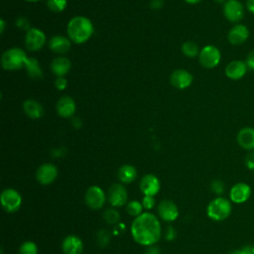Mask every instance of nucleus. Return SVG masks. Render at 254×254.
<instances>
[{"label":"nucleus","instance_id":"1","mask_svg":"<svg viewBox=\"0 0 254 254\" xmlns=\"http://www.w3.org/2000/svg\"><path fill=\"white\" fill-rule=\"evenodd\" d=\"M133 239L145 246H152L161 238V224L156 215L144 212L135 217L131 224Z\"/></svg>","mask_w":254,"mask_h":254},{"label":"nucleus","instance_id":"2","mask_svg":"<svg viewBox=\"0 0 254 254\" xmlns=\"http://www.w3.org/2000/svg\"><path fill=\"white\" fill-rule=\"evenodd\" d=\"M93 25L91 21L84 16H75L67 24L66 32L68 39L74 44H83L93 34Z\"/></svg>","mask_w":254,"mask_h":254},{"label":"nucleus","instance_id":"3","mask_svg":"<svg viewBox=\"0 0 254 254\" xmlns=\"http://www.w3.org/2000/svg\"><path fill=\"white\" fill-rule=\"evenodd\" d=\"M231 211L232 205L230 200L222 196L212 199L206 207V214L213 221H222L226 219Z\"/></svg>","mask_w":254,"mask_h":254},{"label":"nucleus","instance_id":"4","mask_svg":"<svg viewBox=\"0 0 254 254\" xmlns=\"http://www.w3.org/2000/svg\"><path fill=\"white\" fill-rule=\"evenodd\" d=\"M28 57L20 48H11L3 53L1 57V64L4 69L16 70L25 66Z\"/></svg>","mask_w":254,"mask_h":254},{"label":"nucleus","instance_id":"5","mask_svg":"<svg viewBox=\"0 0 254 254\" xmlns=\"http://www.w3.org/2000/svg\"><path fill=\"white\" fill-rule=\"evenodd\" d=\"M221 54L220 51L212 46L208 45L203 47L198 55V62L204 68H213L220 63Z\"/></svg>","mask_w":254,"mask_h":254},{"label":"nucleus","instance_id":"6","mask_svg":"<svg viewBox=\"0 0 254 254\" xmlns=\"http://www.w3.org/2000/svg\"><path fill=\"white\" fill-rule=\"evenodd\" d=\"M1 204L7 212H15L22 203L21 194L14 189H5L1 192Z\"/></svg>","mask_w":254,"mask_h":254},{"label":"nucleus","instance_id":"7","mask_svg":"<svg viewBox=\"0 0 254 254\" xmlns=\"http://www.w3.org/2000/svg\"><path fill=\"white\" fill-rule=\"evenodd\" d=\"M224 17L232 23H238L244 17V7L238 0H227L223 4Z\"/></svg>","mask_w":254,"mask_h":254},{"label":"nucleus","instance_id":"8","mask_svg":"<svg viewBox=\"0 0 254 254\" xmlns=\"http://www.w3.org/2000/svg\"><path fill=\"white\" fill-rule=\"evenodd\" d=\"M251 192V187L248 184L243 182L236 183L229 190V198L234 203H244L250 198Z\"/></svg>","mask_w":254,"mask_h":254},{"label":"nucleus","instance_id":"9","mask_svg":"<svg viewBox=\"0 0 254 254\" xmlns=\"http://www.w3.org/2000/svg\"><path fill=\"white\" fill-rule=\"evenodd\" d=\"M84 199L88 207L92 209H99L103 206L106 197L101 188L97 186H92L89 189H87L84 195Z\"/></svg>","mask_w":254,"mask_h":254},{"label":"nucleus","instance_id":"10","mask_svg":"<svg viewBox=\"0 0 254 254\" xmlns=\"http://www.w3.org/2000/svg\"><path fill=\"white\" fill-rule=\"evenodd\" d=\"M45 43L46 36L41 30L37 28H31L27 31L25 36V45L29 51H39L44 47Z\"/></svg>","mask_w":254,"mask_h":254},{"label":"nucleus","instance_id":"11","mask_svg":"<svg viewBox=\"0 0 254 254\" xmlns=\"http://www.w3.org/2000/svg\"><path fill=\"white\" fill-rule=\"evenodd\" d=\"M58 176V169L54 164L46 163L40 166L36 173L37 181L42 185L52 184Z\"/></svg>","mask_w":254,"mask_h":254},{"label":"nucleus","instance_id":"12","mask_svg":"<svg viewBox=\"0 0 254 254\" xmlns=\"http://www.w3.org/2000/svg\"><path fill=\"white\" fill-rule=\"evenodd\" d=\"M127 190L121 184H114L108 190L107 198L113 206H122L127 201Z\"/></svg>","mask_w":254,"mask_h":254},{"label":"nucleus","instance_id":"13","mask_svg":"<svg viewBox=\"0 0 254 254\" xmlns=\"http://www.w3.org/2000/svg\"><path fill=\"white\" fill-rule=\"evenodd\" d=\"M161 188L159 179L152 174L145 175L140 181V190L144 195H156Z\"/></svg>","mask_w":254,"mask_h":254},{"label":"nucleus","instance_id":"14","mask_svg":"<svg viewBox=\"0 0 254 254\" xmlns=\"http://www.w3.org/2000/svg\"><path fill=\"white\" fill-rule=\"evenodd\" d=\"M192 75L186 69H176L170 76L171 84L178 89H185L189 87L192 82Z\"/></svg>","mask_w":254,"mask_h":254},{"label":"nucleus","instance_id":"15","mask_svg":"<svg viewBox=\"0 0 254 254\" xmlns=\"http://www.w3.org/2000/svg\"><path fill=\"white\" fill-rule=\"evenodd\" d=\"M158 213L159 216L168 222L174 221L179 216V209L175 202L172 200L166 199L162 200L158 205Z\"/></svg>","mask_w":254,"mask_h":254},{"label":"nucleus","instance_id":"16","mask_svg":"<svg viewBox=\"0 0 254 254\" xmlns=\"http://www.w3.org/2000/svg\"><path fill=\"white\" fill-rule=\"evenodd\" d=\"M249 37V30L245 25L237 24L233 26L227 35L228 42L233 46H239L243 44Z\"/></svg>","mask_w":254,"mask_h":254},{"label":"nucleus","instance_id":"17","mask_svg":"<svg viewBox=\"0 0 254 254\" xmlns=\"http://www.w3.org/2000/svg\"><path fill=\"white\" fill-rule=\"evenodd\" d=\"M248 66L245 62L239 61V60H234L230 62L226 67H225V75L233 80H237L242 78L246 72H247Z\"/></svg>","mask_w":254,"mask_h":254},{"label":"nucleus","instance_id":"18","mask_svg":"<svg viewBox=\"0 0 254 254\" xmlns=\"http://www.w3.org/2000/svg\"><path fill=\"white\" fill-rule=\"evenodd\" d=\"M56 109L61 117L70 118L75 112V102L70 96H62L56 104Z\"/></svg>","mask_w":254,"mask_h":254},{"label":"nucleus","instance_id":"19","mask_svg":"<svg viewBox=\"0 0 254 254\" xmlns=\"http://www.w3.org/2000/svg\"><path fill=\"white\" fill-rule=\"evenodd\" d=\"M236 140L242 149L247 151H254V128H242L239 130Z\"/></svg>","mask_w":254,"mask_h":254},{"label":"nucleus","instance_id":"20","mask_svg":"<svg viewBox=\"0 0 254 254\" xmlns=\"http://www.w3.org/2000/svg\"><path fill=\"white\" fill-rule=\"evenodd\" d=\"M62 248L64 254H81L83 250V244L78 236L68 235L64 239Z\"/></svg>","mask_w":254,"mask_h":254},{"label":"nucleus","instance_id":"21","mask_svg":"<svg viewBox=\"0 0 254 254\" xmlns=\"http://www.w3.org/2000/svg\"><path fill=\"white\" fill-rule=\"evenodd\" d=\"M49 48L53 53L65 54L70 49V40L61 35L54 36L49 41Z\"/></svg>","mask_w":254,"mask_h":254},{"label":"nucleus","instance_id":"22","mask_svg":"<svg viewBox=\"0 0 254 254\" xmlns=\"http://www.w3.org/2000/svg\"><path fill=\"white\" fill-rule=\"evenodd\" d=\"M71 67L70 61L64 57H58L52 61L51 69L54 74L58 76L65 75Z\"/></svg>","mask_w":254,"mask_h":254},{"label":"nucleus","instance_id":"23","mask_svg":"<svg viewBox=\"0 0 254 254\" xmlns=\"http://www.w3.org/2000/svg\"><path fill=\"white\" fill-rule=\"evenodd\" d=\"M23 110L26 115L32 119L41 118L44 114V108L42 104L34 99H27L23 103Z\"/></svg>","mask_w":254,"mask_h":254},{"label":"nucleus","instance_id":"24","mask_svg":"<svg viewBox=\"0 0 254 254\" xmlns=\"http://www.w3.org/2000/svg\"><path fill=\"white\" fill-rule=\"evenodd\" d=\"M25 67L31 78L40 79L43 77V69L36 58H28L25 64Z\"/></svg>","mask_w":254,"mask_h":254},{"label":"nucleus","instance_id":"25","mask_svg":"<svg viewBox=\"0 0 254 254\" xmlns=\"http://www.w3.org/2000/svg\"><path fill=\"white\" fill-rule=\"evenodd\" d=\"M137 177L136 168L132 165H123L118 170V179L125 184L132 183Z\"/></svg>","mask_w":254,"mask_h":254},{"label":"nucleus","instance_id":"26","mask_svg":"<svg viewBox=\"0 0 254 254\" xmlns=\"http://www.w3.org/2000/svg\"><path fill=\"white\" fill-rule=\"evenodd\" d=\"M182 52L185 56L189 58H194L199 55V50L197 45L192 41H187L182 45Z\"/></svg>","mask_w":254,"mask_h":254},{"label":"nucleus","instance_id":"27","mask_svg":"<svg viewBox=\"0 0 254 254\" xmlns=\"http://www.w3.org/2000/svg\"><path fill=\"white\" fill-rule=\"evenodd\" d=\"M143 204L137 200H131L127 203L126 206V210L127 212L132 215V216H139L140 214H142V210H143Z\"/></svg>","mask_w":254,"mask_h":254},{"label":"nucleus","instance_id":"28","mask_svg":"<svg viewBox=\"0 0 254 254\" xmlns=\"http://www.w3.org/2000/svg\"><path fill=\"white\" fill-rule=\"evenodd\" d=\"M67 1L66 0H47L48 8L55 13H60L64 11L66 7Z\"/></svg>","mask_w":254,"mask_h":254},{"label":"nucleus","instance_id":"29","mask_svg":"<svg viewBox=\"0 0 254 254\" xmlns=\"http://www.w3.org/2000/svg\"><path fill=\"white\" fill-rule=\"evenodd\" d=\"M103 218L104 220L109 223V224H115L119 221L120 219V215L118 213L117 210H115L114 208H108L104 211L103 214Z\"/></svg>","mask_w":254,"mask_h":254},{"label":"nucleus","instance_id":"30","mask_svg":"<svg viewBox=\"0 0 254 254\" xmlns=\"http://www.w3.org/2000/svg\"><path fill=\"white\" fill-rule=\"evenodd\" d=\"M20 254H38L37 245L32 241L24 242L19 249Z\"/></svg>","mask_w":254,"mask_h":254},{"label":"nucleus","instance_id":"31","mask_svg":"<svg viewBox=\"0 0 254 254\" xmlns=\"http://www.w3.org/2000/svg\"><path fill=\"white\" fill-rule=\"evenodd\" d=\"M210 190L216 194H222L225 190V185L221 180H213L210 183Z\"/></svg>","mask_w":254,"mask_h":254},{"label":"nucleus","instance_id":"32","mask_svg":"<svg viewBox=\"0 0 254 254\" xmlns=\"http://www.w3.org/2000/svg\"><path fill=\"white\" fill-rule=\"evenodd\" d=\"M244 163H245V166H246V168H247L248 170L254 172V151H250V152L245 156Z\"/></svg>","mask_w":254,"mask_h":254},{"label":"nucleus","instance_id":"33","mask_svg":"<svg viewBox=\"0 0 254 254\" xmlns=\"http://www.w3.org/2000/svg\"><path fill=\"white\" fill-rule=\"evenodd\" d=\"M16 26L20 29V30H25V31H28L31 29L30 27V22L27 18H24V17H20L17 19L16 21Z\"/></svg>","mask_w":254,"mask_h":254},{"label":"nucleus","instance_id":"34","mask_svg":"<svg viewBox=\"0 0 254 254\" xmlns=\"http://www.w3.org/2000/svg\"><path fill=\"white\" fill-rule=\"evenodd\" d=\"M226 254H252V245H245L242 248L231 250Z\"/></svg>","mask_w":254,"mask_h":254},{"label":"nucleus","instance_id":"35","mask_svg":"<svg viewBox=\"0 0 254 254\" xmlns=\"http://www.w3.org/2000/svg\"><path fill=\"white\" fill-rule=\"evenodd\" d=\"M142 204L146 209H151L155 205V198L151 195H145L142 199Z\"/></svg>","mask_w":254,"mask_h":254},{"label":"nucleus","instance_id":"36","mask_svg":"<svg viewBox=\"0 0 254 254\" xmlns=\"http://www.w3.org/2000/svg\"><path fill=\"white\" fill-rule=\"evenodd\" d=\"M55 86L59 90H64L67 86V80L64 76H58L55 80Z\"/></svg>","mask_w":254,"mask_h":254},{"label":"nucleus","instance_id":"37","mask_svg":"<svg viewBox=\"0 0 254 254\" xmlns=\"http://www.w3.org/2000/svg\"><path fill=\"white\" fill-rule=\"evenodd\" d=\"M98 243H99V245L101 246V247H104L107 243H108V241H109V235H108V233L106 232V231H104V230H101L99 233H98Z\"/></svg>","mask_w":254,"mask_h":254},{"label":"nucleus","instance_id":"38","mask_svg":"<svg viewBox=\"0 0 254 254\" xmlns=\"http://www.w3.org/2000/svg\"><path fill=\"white\" fill-rule=\"evenodd\" d=\"M245 63L247 64L248 68H250L251 70H254V50L248 54Z\"/></svg>","mask_w":254,"mask_h":254},{"label":"nucleus","instance_id":"39","mask_svg":"<svg viewBox=\"0 0 254 254\" xmlns=\"http://www.w3.org/2000/svg\"><path fill=\"white\" fill-rule=\"evenodd\" d=\"M176 237V232H175V229L173 227H169L168 230H167V234H166V239L168 240H173L174 238Z\"/></svg>","mask_w":254,"mask_h":254},{"label":"nucleus","instance_id":"40","mask_svg":"<svg viewBox=\"0 0 254 254\" xmlns=\"http://www.w3.org/2000/svg\"><path fill=\"white\" fill-rule=\"evenodd\" d=\"M162 6H163L162 0H151V2H150V7L153 9H159Z\"/></svg>","mask_w":254,"mask_h":254},{"label":"nucleus","instance_id":"41","mask_svg":"<svg viewBox=\"0 0 254 254\" xmlns=\"http://www.w3.org/2000/svg\"><path fill=\"white\" fill-rule=\"evenodd\" d=\"M145 254H160V249L156 246H149V248L146 250Z\"/></svg>","mask_w":254,"mask_h":254},{"label":"nucleus","instance_id":"42","mask_svg":"<svg viewBox=\"0 0 254 254\" xmlns=\"http://www.w3.org/2000/svg\"><path fill=\"white\" fill-rule=\"evenodd\" d=\"M246 7L250 13L254 14V0H246Z\"/></svg>","mask_w":254,"mask_h":254},{"label":"nucleus","instance_id":"43","mask_svg":"<svg viewBox=\"0 0 254 254\" xmlns=\"http://www.w3.org/2000/svg\"><path fill=\"white\" fill-rule=\"evenodd\" d=\"M72 125L74 126V127H76V128H78V127H80V125H81V121H80V119L79 118H73V120H72Z\"/></svg>","mask_w":254,"mask_h":254},{"label":"nucleus","instance_id":"44","mask_svg":"<svg viewBox=\"0 0 254 254\" xmlns=\"http://www.w3.org/2000/svg\"><path fill=\"white\" fill-rule=\"evenodd\" d=\"M0 25H1V26H0V32L3 33L4 30H5V21H4L3 19L0 20Z\"/></svg>","mask_w":254,"mask_h":254},{"label":"nucleus","instance_id":"45","mask_svg":"<svg viewBox=\"0 0 254 254\" xmlns=\"http://www.w3.org/2000/svg\"><path fill=\"white\" fill-rule=\"evenodd\" d=\"M187 3H189V4H196V3H198V2H200L201 0H185Z\"/></svg>","mask_w":254,"mask_h":254},{"label":"nucleus","instance_id":"46","mask_svg":"<svg viewBox=\"0 0 254 254\" xmlns=\"http://www.w3.org/2000/svg\"><path fill=\"white\" fill-rule=\"evenodd\" d=\"M213 1L218 3V4H224L226 2V0H213Z\"/></svg>","mask_w":254,"mask_h":254},{"label":"nucleus","instance_id":"47","mask_svg":"<svg viewBox=\"0 0 254 254\" xmlns=\"http://www.w3.org/2000/svg\"><path fill=\"white\" fill-rule=\"evenodd\" d=\"M25 1H28V2H37V1H40V0H25Z\"/></svg>","mask_w":254,"mask_h":254},{"label":"nucleus","instance_id":"48","mask_svg":"<svg viewBox=\"0 0 254 254\" xmlns=\"http://www.w3.org/2000/svg\"><path fill=\"white\" fill-rule=\"evenodd\" d=\"M252 254H254V244L252 245Z\"/></svg>","mask_w":254,"mask_h":254}]
</instances>
